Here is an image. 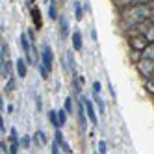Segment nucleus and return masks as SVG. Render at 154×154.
<instances>
[{
    "instance_id": "obj_3",
    "label": "nucleus",
    "mask_w": 154,
    "mask_h": 154,
    "mask_svg": "<svg viewBox=\"0 0 154 154\" xmlns=\"http://www.w3.org/2000/svg\"><path fill=\"white\" fill-rule=\"evenodd\" d=\"M136 71L139 72V76L143 80L154 76V60H149V58H141L137 63H136Z\"/></svg>"
},
{
    "instance_id": "obj_30",
    "label": "nucleus",
    "mask_w": 154,
    "mask_h": 154,
    "mask_svg": "<svg viewBox=\"0 0 154 154\" xmlns=\"http://www.w3.org/2000/svg\"><path fill=\"white\" fill-rule=\"evenodd\" d=\"M0 149H2L4 154H9V149H8V145H6V141H4V139H2V143H0Z\"/></svg>"
},
{
    "instance_id": "obj_20",
    "label": "nucleus",
    "mask_w": 154,
    "mask_h": 154,
    "mask_svg": "<svg viewBox=\"0 0 154 154\" xmlns=\"http://www.w3.org/2000/svg\"><path fill=\"white\" fill-rule=\"evenodd\" d=\"M63 109H65V112H67L69 115L74 112V109H72V98H71V97H67V98H65V108H63Z\"/></svg>"
},
{
    "instance_id": "obj_11",
    "label": "nucleus",
    "mask_w": 154,
    "mask_h": 154,
    "mask_svg": "<svg viewBox=\"0 0 154 154\" xmlns=\"http://www.w3.org/2000/svg\"><path fill=\"white\" fill-rule=\"evenodd\" d=\"M143 85H145V91L149 95H154V76H150V78L143 80Z\"/></svg>"
},
{
    "instance_id": "obj_1",
    "label": "nucleus",
    "mask_w": 154,
    "mask_h": 154,
    "mask_svg": "<svg viewBox=\"0 0 154 154\" xmlns=\"http://www.w3.org/2000/svg\"><path fill=\"white\" fill-rule=\"evenodd\" d=\"M119 15H121V20L126 24V28L137 26V24L145 23V20H149V19H154V2L125 8V9H121Z\"/></svg>"
},
{
    "instance_id": "obj_8",
    "label": "nucleus",
    "mask_w": 154,
    "mask_h": 154,
    "mask_svg": "<svg viewBox=\"0 0 154 154\" xmlns=\"http://www.w3.org/2000/svg\"><path fill=\"white\" fill-rule=\"evenodd\" d=\"M30 15H32V20H34L35 28H41V26H43V20H41V13H39V8L32 6V8H30Z\"/></svg>"
},
{
    "instance_id": "obj_12",
    "label": "nucleus",
    "mask_w": 154,
    "mask_h": 154,
    "mask_svg": "<svg viewBox=\"0 0 154 154\" xmlns=\"http://www.w3.org/2000/svg\"><path fill=\"white\" fill-rule=\"evenodd\" d=\"M34 141H35V143H39V145H47V143H48L47 136L43 134L41 130H37V132H35V136H34Z\"/></svg>"
},
{
    "instance_id": "obj_25",
    "label": "nucleus",
    "mask_w": 154,
    "mask_h": 154,
    "mask_svg": "<svg viewBox=\"0 0 154 154\" xmlns=\"http://www.w3.org/2000/svg\"><path fill=\"white\" fill-rule=\"evenodd\" d=\"M108 152V145H106V141H100L98 143V154H106Z\"/></svg>"
},
{
    "instance_id": "obj_7",
    "label": "nucleus",
    "mask_w": 154,
    "mask_h": 154,
    "mask_svg": "<svg viewBox=\"0 0 154 154\" xmlns=\"http://www.w3.org/2000/svg\"><path fill=\"white\" fill-rule=\"evenodd\" d=\"M71 43H72V50L76 52H80L82 50V34H80V30H74L72 34H71Z\"/></svg>"
},
{
    "instance_id": "obj_2",
    "label": "nucleus",
    "mask_w": 154,
    "mask_h": 154,
    "mask_svg": "<svg viewBox=\"0 0 154 154\" xmlns=\"http://www.w3.org/2000/svg\"><path fill=\"white\" fill-rule=\"evenodd\" d=\"M126 41H128V48L134 50V52H141L149 47V39L143 35V34H136V35H126Z\"/></svg>"
},
{
    "instance_id": "obj_22",
    "label": "nucleus",
    "mask_w": 154,
    "mask_h": 154,
    "mask_svg": "<svg viewBox=\"0 0 154 154\" xmlns=\"http://www.w3.org/2000/svg\"><path fill=\"white\" fill-rule=\"evenodd\" d=\"M26 35H28V39L32 41V45H35V30H34V28H28Z\"/></svg>"
},
{
    "instance_id": "obj_13",
    "label": "nucleus",
    "mask_w": 154,
    "mask_h": 154,
    "mask_svg": "<svg viewBox=\"0 0 154 154\" xmlns=\"http://www.w3.org/2000/svg\"><path fill=\"white\" fill-rule=\"evenodd\" d=\"M93 100L97 102V108H98V113H104V112H106V106H104V102H102V98H100V95H98V93H95V95H93Z\"/></svg>"
},
{
    "instance_id": "obj_4",
    "label": "nucleus",
    "mask_w": 154,
    "mask_h": 154,
    "mask_svg": "<svg viewBox=\"0 0 154 154\" xmlns=\"http://www.w3.org/2000/svg\"><path fill=\"white\" fill-rule=\"evenodd\" d=\"M41 65H45L48 72L52 71V65H54V54H52V48H50L48 45L41 50Z\"/></svg>"
},
{
    "instance_id": "obj_24",
    "label": "nucleus",
    "mask_w": 154,
    "mask_h": 154,
    "mask_svg": "<svg viewBox=\"0 0 154 154\" xmlns=\"http://www.w3.org/2000/svg\"><path fill=\"white\" fill-rule=\"evenodd\" d=\"M60 150H61L60 145H58L56 141H52V143H50V152H52V154H60Z\"/></svg>"
},
{
    "instance_id": "obj_17",
    "label": "nucleus",
    "mask_w": 154,
    "mask_h": 154,
    "mask_svg": "<svg viewBox=\"0 0 154 154\" xmlns=\"http://www.w3.org/2000/svg\"><path fill=\"white\" fill-rule=\"evenodd\" d=\"M54 141H56V143H58V145H60V147L63 145V143H65V141H67V139H65V137H63V134H61V130H60V128H56V132H54Z\"/></svg>"
},
{
    "instance_id": "obj_26",
    "label": "nucleus",
    "mask_w": 154,
    "mask_h": 154,
    "mask_svg": "<svg viewBox=\"0 0 154 154\" xmlns=\"http://www.w3.org/2000/svg\"><path fill=\"white\" fill-rule=\"evenodd\" d=\"M11 143H19V136H17V128H11V136H9Z\"/></svg>"
},
{
    "instance_id": "obj_19",
    "label": "nucleus",
    "mask_w": 154,
    "mask_h": 154,
    "mask_svg": "<svg viewBox=\"0 0 154 154\" xmlns=\"http://www.w3.org/2000/svg\"><path fill=\"white\" fill-rule=\"evenodd\" d=\"M74 15H76V19H82V15H84V8H82V4L80 2H76L74 4Z\"/></svg>"
},
{
    "instance_id": "obj_6",
    "label": "nucleus",
    "mask_w": 154,
    "mask_h": 154,
    "mask_svg": "<svg viewBox=\"0 0 154 154\" xmlns=\"http://www.w3.org/2000/svg\"><path fill=\"white\" fill-rule=\"evenodd\" d=\"M78 117H80V128L82 130H85L87 128V113H85V102L84 100H80L78 102Z\"/></svg>"
},
{
    "instance_id": "obj_10",
    "label": "nucleus",
    "mask_w": 154,
    "mask_h": 154,
    "mask_svg": "<svg viewBox=\"0 0 154 154\" xmlns=\"http://www.w3.org/2000/svg\"><path fill=\"white\" fill-rule=\"evenodd\" d=\"M60 32H61V37H71L69 35V23H67V19H60Z\"/></svg>"
},
{
    "instance_id": "obj_15",
    "label": "nucleus",
    "mask_w": 154,
    "mask_h": 154,
    "mask_svg": "<svg viewBox=\"0 0 154 154\" xmlns=\"http://www.w3.org/2000/svg\"><path fill=\"white\" fill-rule=\"evenodd\" d=\"M48 119H50V123H52L54 128H61L60 126V119H58V112H54V109H52V112H48Z\"/></svg>"
},
{
    "instance_id": "obj_31",
    "label": "nucleus",
    "mask_w": 154,
    "mask_h": 154,
    "mask_svg": "<svg viewBox=\"0 0 154 154\" xmlns=\"http://www.w3.org/2000/svg\"><path fill=\"white\" fill-rule=\"evenodd\" d=\"M93 89H95V93H100V84H98V82H93Z\"/></svg>"
},
{
    "instance_id": "obj_18",
    "label": "nucleus",
    "mask_w": 154,
    "mask_h": 154,
    "mask_svg": "<svg viewBox=\"0 0 154 154\" xmlns=\"http://www.w3.org/2000/svg\"><path fill=\"white\" fill-rule=\"evenodd\" d=\"M67 112L65 109H58V119H60V126H65L67 125Z\"/></svg>"
},
{
    "instance_id": "obj_28",
    "label": "nucleus",
    "mask_w": 154,
    "mask_h": 154,
    "mask_svg": "<svg viewBox=\"0 0 154 154\" xmlns=\"http://www.w3.org/2000/svg\"><path fill=\"white\" fill-rule=\"evenodd\" d=\"M19 145L20 143H11L9 145V154H19Z\"/></svg>"
},
{
    "instance_id": "obj_27",
    "label": "nucleus",
    "mask_w": 154,
    "mask_h": 154,
    "mask_svg": "<svg viewBox=\"0 0 154 154\" xmlns=\"http://www.w3.org/2000/svg\"><path fill=\"white\" fill-rule=\"evenodd\" d=\"M60 149H61V150H63L65 154H72V149H71V145H69L67 141H65V143H63V145H61Z\"/></svg>"
},
{
    "instance_id": "obj_29",
    "label": "nucleus",
    "mask_w": 154,
    "mask_h": 154,
    "mask_svg": "<svg viewBox=\"0 0 154 154\" xmlns=\"http://www.w3.org/2000/svg\"><path fill=\"white\" fill-rule=\"evenodd\" d=\"M39 72H41V76H43V78H48V71H47V67H45V65H41V63H39Z\"/></svg>"
},
{
    "instance_id": "obj_5",
    "label": "nucleus",
    "mask_w": 154,
    "mask_h": 154,
    "mask_svg": "<svg viewBox=\"0 0 154 154\" xmlns=\"http://www.w3.org/2000/svg\"><path fill=\"white\" fill-rule=\"evenodd\" d=\"M84 102H85V113H87V117H89V121L93 123V126H97L98 125V115H97L98 109L95 108V104L91 100H85V98H84Z\"/></svg>"
},
{
    "instance_id": "obj_9",
    "label": "nucleus",
    "mask_w": 154,
    "mask_h": 154,
    "mask_svg": "<svg viewBox=\"0 0 154 154\" xmlns=\"http://www.w3.org/2000/svg\"><path fill=\"white\" fill-rule=\"evenodd\" d=\"M15 71L19 72L20 78H24V76H26L28 69H26V61H24L23 58H19V60H17V63H15Z\"/></svg>"
},
{
    "instance_id": "obj_16",
    "label": "nucleus",
    "mask_w": 154,
    "mask_h": 154,
    "mask_svg": "<svg viewBox=\"0 0 154 154\" xmlns=\"http://www.w3.org/2000/svg\"><path fill=\"white\" fill-rule=\"evenodd\" d=\"M143 58H149V60H154V43H149V47L143 50Z\"/></svg>"
},
{
    "instance_id": "obj_23",
    "label": "nucleus",
    "mask_w": 154,
    "mask_h": 154,
    "mask_svg": "<svg viewBox=\"0 0 154 154\" xmlns=\"http://www.w3.org/2000/svg\"><path fill=\"white\" fill-rule=\"evenodd\" d=\"M50 9H48V13H50V19H58V13H56V8H54V0L50 2V6H48Z\"/></svg>"
},
{
    "instance_id": "obj_14",
    "label": "nucleus",
    "mask_w": 154,
    "mask_h": 154,
    "mask_svg": "<svg viewBox=\"0 0 154 154\" xmlns=\"http://www.w3.org/2000/svg\"><path fill=\"white\" fill-rule=\"evenodd\" d=\"M143 35L149 39V43H154V19H152V23L149 24V28L145 30V34H143Z\"/></svg>"
},
{
    "instance_id": "obj_21",
    "label": "nucleus",
    "mask_w": 154,
    "mask_h": 154,
    "mask_svg": "<svg viewBox=\"0 0 154 154\" xmlns=\"http://www.w3.org/2000/svg\"><path fill=\"white\" fill-rule=\"evenodd\" d=\"M30 145H32V137H30V136H23V137H20V147L28 149Z\"/></svg>"
}]
</instances>
